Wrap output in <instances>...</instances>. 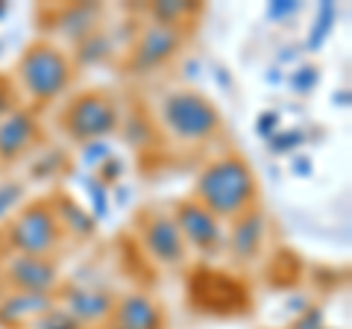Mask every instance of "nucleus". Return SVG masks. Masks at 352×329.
<instances>
[{
	"instance_id": "8",
	"label": "nucleus",
	"mask_w": 352,
	"mask_h": 329,
	"mask_svg": "<svg viewBox=\"0 0 352 329\" xmlns=\"http://www.w3.org/2000/svg\"><path fill=\"white\" fill-rule=\"evenodd\" d=\"M3 282L18 294L53 297L59 288V268L50 256H9L3 265Z\"/></svg>"
},
{
	"instance_id": "23",
	"label": "nucleus",
	"mask_w": 352,
	"mask_h": 329,
	"mask_svg": "<svg viewBox=\"0 0 352 329\" xmlns=\"http://www.w3.org/2000/svg\"><path fill=\"white\" fill-rule=\"evenodd\" d=\"M302 145V133L300 129H288V133H273L270 138H267V147L273 150V153H291V150H296Z\"/></svg>"
},
{
	"instance_id": "21",
	"label": "nucleus",
	"mask_w": 352,
	"mask_h": 329,
	"mask_svg": "<svg viewBox=\"0 0 352 329\" xmlns=\"http://www.w3.org/2000/svg\"><path fill=\"white\" fill-rule=\"evenodd\" d=\"M288 83H291V89H294L296 94H308L317 83H320V71H317L314 65H302V68H296V71L288 76Z\"/></svg>"
},
{
	"instance_id": "29",
	"label": "nucleus",
	"mask_w": 352,
	"mask_h": 329,
	"mask_svg": "<svg viewBox=\"0 0 352 329\" xmlns=\"http://www.w3.org/2000/svg\"><path fill=\"white\" fill-rule=\"evenodd\" d=\"M97 173H100V182L103 185H112L115 180L124 177V164H120L118 159H106L100 168H97Z\"/></svg>"
},
{
	"instance_id": "7",
	"label": "nucleus",
	"mask_w": 352,
	"mask_h": 329,
	"mask_svg": "<svg viewBox=\"0 0 352 329\" xmlns=\"http://www.w3.org/2000/svg\"><path fill=\"white\" fill-rule=\"evenodd\" d=\"M170 217H173L176 229H179L185 247H191L203 256H214L223 250V241H226L223 224H220L206 206L197 203L194 197H185V200L176 203Z\"/></svg>"
},
{
	"instance_id": "25",
	"label": "nucleus",
	"mask_w": 352,
	"mask_h": 329,
	"mask_svg": "<svg viewBox=\"0 0 352 329\" xmlns=\"http://www.w3.org/2000/svg\"><path fill=\"white\" fill-rule=\"evenodd\" d=\"M109 145L106 141H88V145H82V162L91 164V168H100V164L109 159Z\"/></svg>"
},
{
	"instance_id": "20",
	"label": "nucleus",
	"mask_w": 352,
	"mask_h": 329,
	"mask_svg": "<svg viewBox=\"0 0 352 329\" xmlns=\"http://www.w3.org/2000/svg\"><path fill=\"white\" fill-rule=\"evenodd\" d=\"M335 18H338V6L332 3V0L320 3V9H317V18H314V27H311V32H308V50H317L323 45L326 36L332 32Z\"/></svg>"
},
{
	"instance_id": "22",
	"label": "nucleus",
	"mask_w": 352,
	"mask_h": 329,
	"mask_svg": "<svg viewBox=\"0 0 352 329\" xmlns=\"http://www.w3.org/2000/svg\"><path fill=\"white\" fill-rule=\"evenodd\" d=\"M24 200V185L21 182H0V221Z\"/></svg>"
},
{
	"instance_id": "24",
	"label": "nucleus",
	"mask_w": 352,
	"mask_h": 329,
	"mask_svg": "<svg viewBox=\"0 0 352 329\" xmlns=\"http://www.w3.org/2000/svg\"><path fill=\"white\" fill-rule=\"evenodd\" d=\"M36 329H80V323H76L68 312L53 309V312H47V315H41V317H38V321H36Z\"/></svg>"
},
{
	"instance_id": "31",
	"label": "nucleus",
	"mask_w": 352,
	"mask_h": 329,
	"mask_svg": "<svg viewBox=\"0 0 352 329\" xmlns=\"http://www.w3.org/2000/svg\"><path fill=\"white\" fill-rule=\"evenodd\" d=\"M15 109V97H12V85L6 80H0V118L9 115Z\"/></svg>"
},
{
	"instance_id": "30",
	"label": "nucleus",
	"mask_w": 352,
	"mask_h": 329,
	"mask_svg": "<svg viewBox=\"0 0 352 329\" xmlns=\"http://www.w3.org/2000/svg\"><path fill=\"white\" fill-rule=\"evenodd\" d=\"M256 129H258L261 138H270L273 133H279V112H261Z\"/></svg>"
},
{
	"instance_id": "17",
	"label": "nucleus",
	"mask_w": 352,
	"mask_h": 329,
	"mask_svg": "<svg viewBox=\"0 0 352 329\" xmlns=\"http://www.w3.org/2000/svg\"><path fill=\"white\" fill-rule=\"evenodd\" d=\"M50 206H53V212H56V221H59L62 229H68V233H74V235H85V238L94 235V229H97L94 215H88L74 197L62 194V197H56V200H50Z\"/></svg>"
},
{
	"instance_id": "14",
	"label": "nucleus",
	"mask_w": 352,
	"mask_h": 329,
	"mask_svg": "<svg viewBox=\"0 0 352 329\" xmlns=\"http://www.w3.org/2000/svg\"><path fill=\"white\" fill-rule=\"evenodd\" d=\"M115 309L112 294L100 288H71L65 297V312H68L76 323H100Z\"/></svg>"
},
{
	"instance_id": "33",
	"label": "nucleus",
	"mask_w": 352,
	"mask_h": 329,
	"mask_svg": "<svg viewBox=\"0 0 352 329\" xmlns=\"http://www.w3.org/2000/svg\"><path fill=\"white\" fill-rule=\"evenodd\" d=\"M3 250H6V247H3V241H0V262H3Z\"/></svg>"
},
{
	"instance_id": "12",
	"label": "nucleus",
	"mask_w": 352,
	"mask_h": 329,
	"mask_svg": "<svg viewBox=\"0 0 352 329\" xmlns=\"http://www.w3.org/2000/svg\"><path fill=\"white\" fill-rule=\"evenodd\" d=\"M38 141V118L27 109H12L0 118V162H15Z\"/></svg>"
},
{
	"instance_id": "32",
	"label": "nucleus",
	"mask_w": 352,
	"mask_h": 329,
	"mask_svg": "<svg viewBox=\"0 0 352 329\" xmlns=\"http://www.w3.org/2000/svg\"><path fill=\"white\" fill-rule=\"evenodd\" d=\"M294 164H296V168H294V171H296V173H300V177H308V164H311V162H308V159H296Z\"/></svg>"
},
{
	"instance_id": "9",
	"label": "nucleus",
	"mask_w": 352,
	"mask_h": 329,
	"mask_svg": "<svg viewBox=\"0 0 352 329\" xmlns=\"http://www.w3.org/2000/svg\"><path fill=\"white\" fill-rule=\"evenodd\" d=\"M182 47V30L179 27H168V24H150L138 32V41L132 47V59H129V68L144 74L153 68H162L164 62H170L176 53Z\"/></svg>"
},
{
	"instance_id": "11",
	"label": "nucleus",
	"mask_w": 352,
	"mask_h": 329,
	"mask_svg": "<svg viewBox=\"0 0 352 329\" xmlns=\"http://www.w3.org/2000/svg\"><path fill=\"white\" fill-rule=\"evenodd\" d=\"M229 224H232V226H229V233H226L223 247L229 250L232 262H238V265H250V262H256L258 253L264 250V241H267V226H270L264 209H261V206H256V209L238 215L235 221H229Z\"/></svg>"
},
{
	"instance_id": "16",
	"label": "nucleus",
	"mask_w": 352,
	"mask_h": 329,
	"mask_svg": "<svg viewBox=\"0 0 352 329\" xmlns=\"http://www.w3.org/2000/svg\"><path fill=\"white\" fill-rule=\"evenodd\" d=\"M97 21H100V6L97 3H74L56 15L53 30L71 41H80L88 36V32L97 30Z\"/></svg>"
},
{
	"instance_id": "28",
	"label": "nucleus",
	"mask_w": 352,
	"mask_h": 329,
	"mask_svg": "<svg viewBox=\"0 0 352 329\" xmlns=\"http://www.w3.org/2000/svg\"><path fill=\"white\" fill-rule=\"evenodd\" d=\"M296 12H300V3H296V0H276V3L267 6V18L270 21H282V18L296 15Z\"/></svg>"
},
{
	"instance_id": "27",
	"label": "nucleus",
	"mask_w": 352,
	"mask_h": 329,
	"mask_svg": "<svg viewBox=\"0 0 352 329\" xmlns=\"http://www.w3.org/2000/svg\"><path fill=\"white\" fill-rule=\"evenodd\" d=\"M291 329H323V312L320 309H302L296 315Z\"/></svg>"
},
{
	"instance_id": "6",
	"label": "nucleus",
	"mask_w": 352,
	"mask_h": 329,
	"mask_svg": "<svg viewBox=\"0 0 352 329\" xmlns=\"http://www.w3.org/2000/svg\"><path fill=\"white\" fill-rule=\"evenodd\" d=\"M188 297L197 312L206 315H244L250 312V291L241 279L212 268H197L188 279Z\"/></svg>"
},
{
	"instance_id": "4",
	"label": "nucleus",
	"mask_w": 352,
	"mask_h": 329,
	"mask_svg": "<svg viewBox=\"0 0 352 329\" xmlns=\"http://www.w3.org/2000/svg\"><path fill=\"white\" fill-rule=\"evenodd\" d=\"M59 241L62 226L50 200H36L24 206L3 229V247H9L15 256H50Z\"/></svg>"
},
{
	"instance_id": "3",
	"label": "nucleus",
	"mask_w": 352,
	"mask_h": 329,
	"mask_svg": "<svg viewBox=\"0 0 352 329\" xmlns=\"http://www.w3.org/2000/svg\"><path fill=\"white\" fill-rule=\"evenodd\" d=\"M162 124L179 141H208L220 133L223 118L206 94L194 89H176L162 100Z\"/></svg>"
},
{
	"instance_id": "13",
	"label": "nucleus",
	"mask_w": 352,
	"mask_h": 329,
	"mask_svg": "<svg viewBox=\"0 0 352 329\" xmlns=\"http://www.w3.org/2000/svg\"><path fill=\"white\" fill-rule=\"evenodd\" d=\"M112 329H164V312L162 306L141 291L124 294L112 309Z\"/></svg>"
},
{
	"instance_id": "19",
	"label": "nucleus",
	"mask_w": 352,
	"mask_h": 329,
	"mask_svg": "<svg viewBox=\"0 0 352 329\" xmlns=\"http://www.w3.org/2000/svg\"><path fill=\"white\" fill-rule=\"evenodd\" d=\"M109 56V39L103 36L100 30L88 32L85 39L76 41V62L80 65H97Z\"/></svg>"
},
{
	"instance_id": "5",
	"label": "nucleus",
	"mask_w": 352,
	"mask_h": 329,
	"mask_svg": "<svg viewBox=\"0 0 352 329\" xmlns=\"http://www.w3.org/2000/svg\"><path fill=\"white\" fill-rule=\"evenodd\" d=\"M62 127L68 138L88 145V141H103L120 127V112L115 97L103 89H91L76 94L74 100L65 106L62 112Z\"/></svg>"
},
{
	"instance_id": "15",
	"label": "nucleus",
	"mask_w": 352,
	"mask_h": 329,
	"mask_svg": "<svg viewBox=\"0 0 352 329\" xmlns=\"http://www.w3.org/2000/svg\"><path fill=\"white\" fill-rule=\"evenodd\" d=\"M47 312H53V297H44V294L12 291L9 297L0 300V323L3 326H21L27 321H38Z\"/></svg>"
},
{
	"instance_id": "1",
	"label": "nucleus",
	"mask_w": 352,
	"mask_h": 329,
	"mask_svg": "<svg viewBox=\"0 0 352 329\" xmlns=\"http://www.w3.org/2000/svg\"><path fill=\"white\" fill-rule=\"evenodd\" d=\"M191 197L200 206H206L220 224L235 221L238 215H244L258 206L256 171L250 168L247 159L235 156V153L232 156H220L200 171Z\"/></svg>"
},
{
	"instance_id": "18",
	"label": "nucleus",
	"mask_w": 352,
	"mask_h": 329,
	"mask_svg": "<svg viewBox=\"0 0 352 329\" xmlns=\"http://www.w3.org/2000/svg\"><path fill=\"white\" fill-rule=\"evenodd\" d=\"M197 3H173V0H162V3L150 6V21L156 24H168V27H179L185 18H191L197 12Z\"/></svg>"
},
{
	"instance_id": "10",
	"label": "nucleus",
	"mask_w": 352,
	"mask_h": 329,
	"mask_svg": "<svg viewBox=\"0 0 352 329\" xmlns=\"http://www.w3.org/2000/svg\"><path fill=\"white\" fill-rule=\"evenodd\" d=\"M141 244H144L147 256L156 259L164 268L182 265L185 256H188V247H185L170 215H147L141 221Z\"/></svg>"
},
{
	"instance_id": "26",
	"label": "nucleus",
	"mask_w": 352,
	"mask_h": 329,
	"mask_svg": "<svg viewBox=\"0 0 352 329\" xmlns=\"http://www.w3.org/2000/svg\"><path fill=\"white\" fill-rule=\"evenodd\" d=\"M88 197L94 203V221L97 217H106L109 215V194H106V185L97 180V182H88Z\"/></svg>"
},
{
	"instance_id": "2",
	"label": "nucleus",
	"mask_w": 352,
	"mask_h": 329,
	"mask_svg": "<svg viewBox=\"0 0 352 329\" xmlns=\"http://www.w3.org/2000/svg\"><path fill=\"white\" fill-rule=\"evenodd\" d=\"M15 76L36 103H50L59 94L68 92L74 80V62L59 45L53 41H32V45L21 53L15 65Z\"/></svg>"
},
{
	"instance_id": "34",
	"label": "nucleus",
	"mask_w": 352,
	"mask_h": 329,
	"mask_svg": "<svg viewBox=\"0 0 352 329\" xmlns=\"http://www.w3.org/2000/svg\"><path fill=\"white\" fill-rule=\"evenodd\" d=\"M0 291H3V288H0Z\"/></svg>"
}]
</instances>
